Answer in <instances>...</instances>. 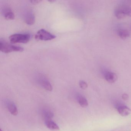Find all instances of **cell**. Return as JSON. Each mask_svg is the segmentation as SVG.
Segmentation results:
<instances>
[{
  "instance_id": "cell-1",
  "label": "cell",
  "mask_w": 131,
  "mask_h": 131,
  "mask_svg": "<svg viewBox=\"0 0 131 131\" xmlns=\"http://www.w3.org/2000/svg\"><path fill=\"white\" fill-rule=\"evenodd\" d=\"M24 50L23 47L9 43L3 39L0 40V50L3 52L7 53L13 52H23Z\"/></svg>"
},
{
  "instance_id": "cell-2",
  "label": "cell",
  "mask_w": 131,
  "mask_h": 131,
  "mask_svg": "<svg viewBox=\"0 0 131 131\" xmlns=\"http://www.w3.org/2000/svg\"><path fill=\"white\" fill-rule=\"evenodd\" d=\"M31 36L29 34H15L9 37L12 43H26L30 40Z\"/></svg>"
},
{
  "instance_id": "cell-3",
  "label": "cell",
  "mask_w": 131,
  "mask_h": 131,
  "mask_svg": "<svg viewBox=\"0 0 131 131\" xmlns=\"http://www.w3.org/2000/svg\"><path fill=\"white\" fill-rule=\"evenodd\" d=\"M56 36L43 29L40 30L37 33L35 38L36 39L41 40H50L56 38Z\"/></svg>"
},
{
  "instance_id": "cell-4",
  "label": "cell",
  "mask_w": 131,
  "mask_h": 131,
  "mask_svg": "<svg viewBox=\"0 0 131 131\" xmlns=\"http://www.w3.org/2000/svg\"><path fill=\"white\" fill-rule=\"evenodd\" d=\"M36 80L37 83L43 89L47 91H52V85L44 75L40 73L38 74L36 76Z\"/></svg>"
},
{
  "instance_id": "cell-5",
  "label": "cell",
  "mask_w": 131,
  "mask_h": 131,
  "mask_svg": "<svg viewBox=\"0 0 131 131\" xmlns=\"http://www.w3.org/2000/svg\"><path fill=\"white\" fill-rule=\"evenodd\" d=\"M24 19L25 23L27 25H32L35 23V16L32 10H28L25 13L24 16Z\"/></svg>"
},
{
  "instance_id": "cell-6",
  "label": "cell",
  "mask_w": 131,
  "mask_h": 131,
  "mask_svg": "<svg viewBox=\"0 0 131 131\" xmlns=\"http://www.w3.org/2000/svg\"><path fill=\"white\" fill-rule=\"evenodd\" d=\"M2 13L4 18L7 20H13L15 18V15L11 9L9 7H3L2 9Z\"/></svg>"
},
{
  "instance_id": "cell-7",
  "label": "cell",
  "mask_w": 131,
  "mask_h": 131,
  "mask_svg": "<svg viewBox=\"0 0 131 131\" xmlns=\"http://www.w3.org/2000/svg\"><path fill=\"white\" fill-rule=\"evenodd\" d=\"M105 79L110 83H113L117 80L118 77L115 73L108 72L105 74Z\"/></svg>"
},
{
  "instance_id": "cell-8",
  "label": "cell",
  "mask_w": 131,
  "mask_h": 131,
  "mask_svg": "<svg viewBox=\"0 0 131 131\" xmlns=\"http://www.w3.org/2000/svg\"><path fill=\"white\" fill-rule=\"evenodd\" d=\"M118 112L122 116H127L131 113V110L126 106L122 105L118 107Z\"/></svg>"
},
{
  "instance_id": "cell-9",
  "label": "cell",
  "mask_w": 131,
  "mask_h": 131,
  "mask_svg": "<svg viewBox=\"0 0 131 131\" xmlns=\"http://www.w3.org/2000/svg\"><path fill=\"white\" fill-rule=\"evenodd\" d=\"M7 107L12 115L16 116L18 114V110L15 104L13 102L9 101L7 103Z\"/></svg>"
},
{
  "instance_id": "cell-10",
  "label": "cell",
  "mask_w": 131,
  "mask_h": 131,
  "mask_svg": "<svg viewBox=\"0 0 131 131\" xmlns=\"http://www.w3.org/2000/svg\"><path fill=\"white\" fill-rule=\"evenodd\" d=\"M45 124L47 128L52 130H58L60 129L59 127L57 124L51 119L46 120Z\"/></svg>"
},
{
  "instance_id": "cell-11",
  "label": "cell",
  "mask_w": 131,
  "mask_h": 131,
  "mask_svg": "<svg viewBox=\"0 0 131 131\" xmlns=\"http://www.w3.org/2000/svg\"><path fill=\"white\" fill-rule=\"evenodd\" d=\"M118 35L121 39H125L129 37L130 33L127 30L119 29L118 31Z\"/></svg>"
},
{
  "instance_id": "cell-12",
  "label": "cell",
  "mask_w": 131,
  "mask_h": 131,
  "mask_svg": "<svg viewBox=\"0 0 131 131\" xmlns=\"http://www.w3.org/2000/svg\"><path fill=\"white\" fill-rule=\"evenodd\" d=\"M77 101L79 104L82 107L85 108L88 106L87 100L81 95H78L77 96Z\"/></svg>"
},
{
  "instance_id": "cell-13",
  "label": "cell",
  "mask_w": 131,
  "mask_h": 131,
  "mask_svg": "<svg viewBox=\"0 0 131 131\" xmlns=\"http://www.w3.org/2000/svg\"><path fill=\"white\" fill-rule=\"evenodd\" d=\"M118 7L125 16L131 17V7L125 5L120 6Z\"/></svg>"
},
{
  "instance_id": "cell-14",
  "label": "cell",
  "mask_w": 131,
  "mask_h": 131,
  "mask_svg": "<svg viewBox=\"0 0 131 131\" xmlns=\"http://www.w3.org/2000/svg\"><path fill=\"white\" fill-rule=\"evenodd\" d=\"M43 116L46 120L50 119L53 116V114L50 110H45L43 112Z\"/></svg>"
},
{
  "instance_id": "cell-15",
  "label": "cell",
  "mask_w": 131,
  "mask_h": 131,
  "mask_svg": "<svg viewBox=\"0 0 131 131\" xmlns=\"http://www.w3.org/2000/svg\"><path fill=\"white\" fill-rule=\"evenodd\" d=\"M115 15L118 19H123L125 17V15L123 13L119 7H118L115 10Z\"/></svg>"
},
{
  "instance_id": "cell-16",
  "label": "cell",
  "mask_w": 131,
  "mask_h": 131,
  "mask_svg": "<svg viewBox=\"0 0 131 131\" xmlns=\"http://www.w3.org/2000/svg\"><path fill=\"white\" fill-rule=\"evenodd\" d=\"M79 84L80 88L82 89H85L88 87V85H87L86 83L85 82V81H83V80H81V81H80Z\"/></svg>"
},
{
  "instance_id": "cell-17",
  "label": "cell",
  "mask_w": 131,
  "mask_h": 131,
  "mask_svg": "<svg viewBox=\"0 0 131 131\" xmlns=\"http://www.w3.org/2000/svg\"><path fill=\"white\" fill-rule=\"evenodd\" d=\"M122 98L123 100H126L128 99V96L127 94L124 93V94H123L122 95Z\"/></svg>"
},
{
  "instance_id": "cell-18",
  "label": "cell",
  "mask_w": 131,
  "mask_h": 131,
  "mask_svg": "<svg viewBox=\"0 0 131 131\" xmlns=\"http://www.w3.org/2000/svg\"><path fill=\"white\" fill-rule=\"evenodd\" d=\"M40 1H30V2L34 4H37L39 3Z\"/></svg>"
},
{
  "instance_id": "cell-19",
  "label": "cell",
  "mask_w": 131,
  "mask_h": 131,
  "mask_svg": "<svg viewBox=\"0 0 131 131\" xmlns=\"http://www.w3.org/2000/svg\"><path fill=\"white\" fill-rule=\"evenodd\" d=\"M0 131H2V129H0Z\"/></svg>"
}]
</instances>
